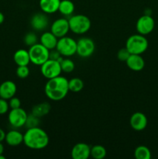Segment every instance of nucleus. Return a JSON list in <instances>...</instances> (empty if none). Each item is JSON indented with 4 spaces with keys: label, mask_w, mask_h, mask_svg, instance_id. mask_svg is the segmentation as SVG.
Wrapping results in <instances>:
<instances>
[{
    "label": "nucleus",
    "mask_w": 158,
    "mask_h": 159,
    "mask_svg": "<svg viewBox=\"0 0 158 159\" xmlns=\"http://www.w3.org/2000/svg\"><path fill=\"white\" fill-rule=\"evenodd\" d=\"M39 124H40V118L34 116L33 113L28 115L26 124H25V126H26L27 128H32V127H39Z\"/></svg>",
    "instance_id": "27"
},
{
    "label": "nucleus",
    "mask_w": 158,
    "mask_h": 159,
    "mask_svg": "<svg viewBox=\"0 0 158 159\" xmlns=\"http://www.w3.org/2000/svg\"><path fill=\"white\" fill-rule=\"evenodd\" d=\"M0 159H6V157L3 156V155H0Z\"/></svg>",
    "instance_id": "37"
},
{
    "label": "nucleus",
    "mask_w": 158,
    "mask_h": 159,
    "mask_svg": "<svg viewBox=\"0 0 158 159\" xmlns=\"http://www.w3.org/2000/svg\"><path fill=\"white\" fill-rule=\"evenodd\" d=\"M60 0H40V7L43 12L46 14H52L57 12Z\"/></svg>",
    "instance_id": "18"
},
{
    "label": "nucleus",
    "mask_w": 158,
    "mask_h": 159,
    "mask_svg": "<svg viewBox=\"0 0 158 159\" xmlns=\"http://www.w3.org/2000/svg\"><path fill=\"white\" fill-rule=\"evenodd\" d=\"M68 88L72 93H79L84 88L83 81L79 78H73L68 81Z\"/></svg>",
    "instance_id": "25"
},
{
    "label": "nucleus",
    "mask_w": 158,
    "mask_h": 159,
    "mask_svg": "<svg viewBox=\"0 0 158 159\" xmlns=\"http://www.w3.org/2000/svg\"><path fill=\"white\" fill-rule=\"evenodd\" d=\"M24 43L27 46L31 47L37 43V37L34 33L29 32L26 34L24 37Z\"/></svg>",
    "instance_id": "28"
},
{
    "label": "nucleus",
    "mask_w": 158,
    "mask_h": 159,
    "mask_svg": "<svg viewBox=\"0 0 158 159\" xmlns=\"http://www.w3.org/2000/svg\"><path fill=\"white\" fill-rule=\"evenodd\" d=\"M148 46L147 39L139 34L131 35L125 42V48L131 54H142L147 51Z\"/></svg>",
    "instance_id": "3"
},
{
    "label": "nucleus",
    "mask_w": 158,
    "mask_h": 159,
    "mask_svg": "<svg viewBox=\"0 0 158 159\" xmlns=\"http://www.w3.org/2000/svg\"><path fill=\"white\" fill-rule=\"evenodd\" d=\"M9 108L11 109H17V108H20V106H21V102H20V99L19 98L15 97H12L11 99H9Z\"/></svg>",
    "instance_id": "32"
},
{
    "label": "nucleus",
    "mask_w": 158,
    "mask_h": 159,
    "mask_svg": "<svg viewBox=\"0 0 158 159\" xmlns=\"http://www.w3.org/2000/svg\"><path fill=\"white\" fill-rule=\"evenodd\" d=\"M130 53L129 52L128 50L125 48H122V49L119 50L117 53V57L120 61H126V60L128 59V57H129Z\"/></svg>",
    "instance_id": "30"
},
{
    "label": "nucleus",
    "mask_w": 158,
    "mask_h": 159,
    "mask_svg": "<svg viewBox=\"0 0 158 159\" xmlns=\"http://www.w3.org/2000/svg\"><path fill=\"white\" fill-rule=\"evenodd\" d=\"M125 63L129 69L135 71H141L145 66V61L141 54H130Z\"/></svg>",
    "instance_id": "16"
},
{
    "label": "nucleus",
    "mask_w": 158,
    "mask_h": 159,
    "mask_svg": "<svg viewBox=\"0 0 158 159\" xmlns=\"http://www.w3.org/2000/svg\"><path fill=\"white\" fill-rule=\"evenodd\" d=\"M95 45L94 41L88 37H81L77 41L76 54L81 57H88L92 55Z\"/></svg>",
    "instance_id": "8"
},
{
    "label": "nucleus",
    "mask_w": 158,
    "mask_h": 159,
    "mask_svg": "<svg viewBox=\"0 0 158 159\" xmlns=\"http://www.w3.org/2000/svg\"><path fill=\"white\" fill-rule=\"evenodd\" d=\"M70 30L69 22L65 18H60L53 22L50 26V31L57 37L60 38L67 35Z\"/></svg>",
    "instance_id": "11"
},
{
    "label": "nucleus",
    "mask_w": 158,
    "mask_h": 159,
    "mask_svg": "<svg viewBox=\"0 0 158 159\" xmlns=\"http://www.w3.org/2000/svg\"><path fill=\"white\" fill-rule=\"evenodd\" d=\"M28 114L21 107L17 109H11L8 115V120L11 126L19 128L25 126Z\"/></svg>",
    "instance_id": "9"
},
{
    "label": "nucleus",
    "mask_w": 158,
    "mask_h": 159,
    "mask_svg": "<svg viewBox=\"0 0 158 159\" xmlns=\"http://www.w3.org/2000/svg\"><path fill=\"white\" fill-rule=\"evenodd\" d=\"M3 152H4V146L2 142H0V155H3Z\"/></svg>",
    "instance_id": "36"
},
{
    "label": "nucleus",
    "mask_w": 158,
    "mask_h": 159,
    "mask_svg": "<svg viewBox=\"0 0 158 159\" xmlns=\"http://www.w3.org/2000/svg\"><path fill=\"white\" fill-rule=\"evenodd\" d=\"M56 49L64 57H71L76 54L77 41L71 37L64 36L58 38Z\"/></svg>",
    "instance_id": "6"
},
{
    "label": "nucleus",
    "mask_w": 158,
    "mask_h": 159,
    "mask_svg": "<svg viewBox=\"0 0 158 159\" xmlns=\"http://www.w3.org/2000/svg\"><path fill=\"white\" fill-rule=\"evenodd\" d=\"M134 157L136 159H150L151 152L147 146L139 145L135 149Z\"/></svg>",
    "instance_id": "23"
},
{
    "label": "nucleus",
    "mask_w": 158,
    "mask_h": 159,
    "mask_svg": "<svg viewBox=\"0 0 158 159\" xmlns=\"http://www.w3.org/2000/svg\"><path fill=\"white\" fill-rule=\"evenodd\" d=\"M6 134L4 130L2 128H0V142H2L3 141H5V138H6Z\"/></svg>",
    "instance_id": "34"
},
{
    "label": "nucleus",
    "mask_w": 158,
    "mask_h": 159,
    "mask_svg": "<svg viewBox=\"0 0 158 159\" xmlns=\"http://www.w3.org/2000/svg\"><path fill=\"white\" fill-rule=\"evenodd\" d=\"M73 159H88L91 156V147L85 143H77L71 150Z\"/></svg>",
    "instance_id": "12"
},
{
    "label": "nucleus",
    "mask_w": 158,
    "mask_h": 159,
    "mask_svg": "<svg viewBox=\"0 0 158 159\" xmlns=\"http://www.w3.org/2000/svg\"><path fill=\"white\" fill-rule=\"evenodd\" d=\"M154 20L151 16L147 15V14L139 17L136 24L137 32L143 36L150 34L154 29Z\"/></svg>",
    "instance_id": "10"
},
{
    "label": "nucleus",
    "mask_w": 158,
    "mask_h": 159,
    "mask_svg": "<svg viewBox=\"0 0 158 159\" xmlns=\"http://www.w3.org/2000/svg\"><path fill=\"white\" fill-rule=\"evenodd\" d=\"M147 123H148V120H147V116L141 112L134 113L130 117V126L133 130L136 131L143 130L147 127Z\"/></svg>",
    "instance_id": "13"
},
{
    "label": "nucleus",
    "mask_w": 158,
    "mask_h": 159,
    "mask_svg": "<svg viewBox=\"0 0 158 159\" xmlns=\"http://www.w3.org/2000/svg\"><path fill=\"white\" fill-rule=\"evenodd\" d=\"M70 30L76 34H84L88 32L91 26L90 19L85 15L78 14L72 16L68 20Z\"/></svg>",
    "instance_id": "4"
},
{
    "label": "nucleus",
    "mask_w": 158,
    "mask_h": 159,
    "mask_svg": "<svg viewBox=\"0 0 158 159\" xmlns=\"http://www.w3.org/2000/svg\"><path fill=\"white\" fill-rule=\"evenodd\" d=\"M58 38L52 32H44L40 38V43L49 51L56 49Z\"/></svg>",
    "instance_id": "17"
},
{
    "label": "nucleus",
    "mask_w": 158,
    "mask_h": 159,
    "mask_svg": "<svg viewBox=\"0 0 158 159\" xmlns=\"http://www.w3.org/2000/svg\"><path fill=\"white\" fill-rule=\"evenodd\" d=\"M58 11L64 16L72 15L74 11V4L71 0H61L59 5Z\"/></svg>",
    "instance_id": "22"
},
{
    "label": "nucleus",
    "mask_w": 158,
    "mask_h": 159,
    "mask_svg": "<svg viewBox=\"0 0 158 159\" xmlns=\"http://www.w3.org/2000/svg\"><path fill=\"white\" fill-rule=\"evenodd\" d=\"M63 56L59 53V51H57V49H53L50 51V59H53V60H56V61H58L60 63V61H62L63 59Z\"/></svg>",
    "instance_id": "33"
},
{
    "label": "nucleus",
    "mask_w": 158,
    "mask_h": 159,
    "mask_svg": "<svg viewBox=\"0 0 158 159\" xmlns=\"http://www.w3.org/2000/svg\"><path fill=\"white\" fill-rule=\"evenodd\" d=\"M106 149L100 144L91 147V156L94 159H103L106 156Z\"/></svg>",
    "instance_id": "24"
},
{
    "label": "nucleus",
    "mask_w": 158,
    "mask_h": 159,
    "mask_svg": "<svg viewBox=\"0 0 158 159\" xmlns=\"http://www.w3.org/2000/svg\"><path fill=\"white\" fill-rule=\"evenodd\" d=\"M9 109V106L7 100L0 97V115H3L7 113Z\"/></svg>",
    "instance_id": "31"
},
{
    "label": "nucleus",
    "mask_w": 158,
    "mask_h": 159,
    "mask_svg": "<svg viewBox=\"0 0 158 159\" xmlns=\"http://www.w3.org/2000/svg\"><path fill=\"white\" fill-rule=\"evenodd\" d=\"M4 20H5L4 15H3L2 12H0V25H1L3 22H4Z\"/></svg>",
    "instance_id": "35"
},
{
    "label": "nucleus",
    "mask_w": 158,
    "mask_h": 159,
    "mask_svg": "<svg viewBox=\"0 0 158 159\" xmlns=\"http://www.w3.org/2000/svg\"><path fill=\"white\" fill-rule=\"evenodd\" d=\"M60 67H61L62 71L65 73H71L74 69V63L71 59L63 58L60 61Z\"/></svg>",
    "instance_id": "26"
},
{
    "label": "nucleus",
    "mask_w": 158,
    "mask_h": 159,
    "mask_svg": "<svg viewBox=\"0 0 158 159\" xmlns=\"http://www.w3.org/2000/svg\"><path fill=\"white\" fill-rule=\"evenodd\" d=\"M30 62L37 65H42L49 59L50 51L40 43L29 47V49Z\"/></svg>",
    "instance_id": "5"
},
{
    "label": "nucleus",
    "mask_w": 158,
    "mask_h": 159,
    "mask_svg": "<svg viewBox=\"0 0 158 159\" xmlns=\"http://www.w3.org/2000/svg\"><path fill=\"white\" fill-rule=\"evenodd\" d=\"M49 136L45 130L39 127L28 128L23 134V143L33 150H41L49 144Z\"/></svg>",
    "instance_id": "2"
},
{
    "label": "nucleus",
    "mask_w": 158,
    "mask_h": 159,
    "mask_svg": "<svg viewBox=\"0 0 158 159\" xmlns=\"http://www.w3.org/2000/svg\"><path fill=\"white\" fill-rule=\"evenodd\" d=\"M40 66H41L40 71H41L42 75H43V77L47 79L57 77V76L60 75V73L62 72L60 63L58 61L49 58Z\"/></svg>",
    "instance_id": "7"
},
{
    "label": "nucleus",
    "mask_w": 158,
    "mask_h": 159,
    "mask_svg": "<svg viewBox=\"0 0 158 159\" xmlns=\"http://www.w3.org/2000/svg\"><path fill=\"white\" fill-rule=\"evenodd\" d=\"M44 92L48 99L60 101L64 99L69 92L68 80L64 76H57L48 79L44 87Z\"/></svg>",
    "instance_id": "1"
},
{
    "label": "nucleus",
    "mask_w": 158,
    "mask_h": 159,
    "mask_svg": "<svg viewBox=\"0 0 158 159\" xmlns=\"http://www.w3.org/2000/svg\"><path fill=\"white\" fill-rule=\"evenodd\" d=\"M15 73H16V75L21 79H24L27 78L29 75V69L28 68V65L18 66V68H16Z\"/></svg>",
    "instance_id": "29"
},
{
    "label": "nucleus",
    "mask_w": 158,
    "mask_h": 159,
    "mask_svg": "<svg viewBox=\"0 0 158 159\" xmlns=\"http://www.w3.org/2000/svg\"><path fill=\"white\" fill-rule=\"evenodd\" d=\"M16 85L12 81H5L0 85V97L2 99H11L16 93Z\"/></svg>",
    "instance_id": "15"
},
{
    "label": "nucleus",
    "mask_w": 158,
    "mask_h": 159,
    "mask_svg": "<svg viewBox=\"0 0 158 159\" xmlns=\"http://www.w3.org/2000/svg\"><path fill=\"white\" fill-rule=\"evenodd\" d=\"M5 141L9 146H18L23 142V134L18 130H12L6 134Z\"/></svg>",
    "instance_id": "19"
},
{
    "label": "nucleus",
    "mask_w": 158,
    "mask_h": 159,
    "mask_svg": "<svg viewBox=\"0 0 158 159\" xmlns=\"http://www.w3.org/2000/svg\"><path fill=\"white\" fill-rule=\"evenodd\" d=\"M50 110V105L47 102H41V103L37 104L33 107L32 113L34 116L40 118L48 114Z\"/></svg>",
    "instance_id": "21"
},
{
    "label": "nucleus",
    "mask_w": 158,
    "mask_h": 159,
    "mask_svg": "<svg viewBox=\"0 0 158 159\" xmlns=\"http://www.w3.org/2000/svg\"><path fill=\"white\" fill-rule=\"evenodd\" d=\"M13 60L18 66L28 65L30 62L29 51L25 49L17 50L13 55Z\"/></svg>",
    "instance_id": "20"
},
{
    "label": "nucleus",
    "mask_w": 158,
    "mask_h": 159,
    "mask_svg": "<svg viewBox=\"0 0 158 159\" xmlns=\"http://www.w3.org/2000/svg\"><path fill=\"white\" fill-rule=\"evenodd\" d=\"M48 23H49V19L46 16V13L38 12L33 16V17L31 18L30 25L33 29H34L35 30L42 31L47 27Z\"/></svg>",
    "instance_id": "14"
}]
</instances>
